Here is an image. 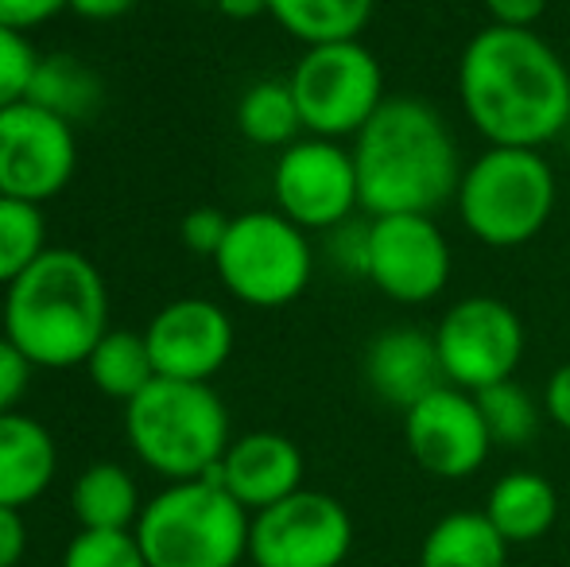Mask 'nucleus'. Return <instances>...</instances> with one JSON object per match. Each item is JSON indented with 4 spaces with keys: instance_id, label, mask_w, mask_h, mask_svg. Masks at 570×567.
Segmentation results:
<instances>
[{
    "instance_id": "1",
    "label": "nucleus",
    "mask_w": 570,
    "mask_h": 567,
    "mask_svg": "<svg viewBox=\"0 0 570 567\" xmlns=\"http://www.w3.org/2000/svg\"><path fill=\"white\" fill-rule=\"evenodd\" d=\"M462 117L493 148H548L570 129V62L532 28L485 23L458 55Z\"/></svg>"
},
{
    "instance_id": "2",
    "label": "nucleus",
    "mask_w": 570,
    "mask_h": 567,
    "mask_svg": "<svg viewBox=\"0 0 570 567\" xmlns=\"http://www.w3.org/2000/svg\"><path fill=\"white\" fill-rule=\"evenodd\" d=\"M361 187V214H439L454 203L462 148L428 98L389 94L373 121L350 140Z\"/></svg>"
},
{
    "instance_id": "3",
    "label": "nucleus",
    "mask_w": 570,
    "mask_h": 567,
    "mask_svg": "<svg viewBox=\"0 0 570 567\" xmlns=\"http://www.w3.org/2000/svg\"><path fill=\"white\" fill-rule=\"evenodd\" d=\"M0 326L36 370H75L109 331V287L86 253L51 245L4 287Z\"/></svg>"
},
{
    "instance_id": "4",
    "label": "nucleus",
    "mask_w": 570,
    "mask_h": 567,
    "mask_svg": "<svg viewBox=\"0 0 570 567\" xmlns=\"http://www.w3.org/2000/svg\"><path fill=\"white\" fill-rule=\"evenodd\" d=\"M559 175L540 148H485L462 167L454 214L485 250H520L556 218Z\"/></svg>"
},
{
    "instance_id": "5",
    "label": "nucleus",
    "mask_w": 570,
    "mask_h": 567,
    "mask_svg": "<svg viewBox=\"0 0 570 567\" xmlns=\"http://www.w3.org/2000/svg\"><path fill=\"white\" fill-rule=\"evenodd\" d=\"M125 436L136 459L171 482L210 478L233 443L218 389L171 378H156L125 404Z\"/></svg>"
},
{
    "instance_id": "6",
    "label": "nucleus",
    "mask_w": 570,
    "mask_h": 567,
    "mask_svg": "<svg viewBox=\"0 0 570 567\" xmlns=\"http://www.w3.org/2000/svg\"><path fill=\"white\" fill-rule=\"evenodd\" d=\"M248 514L218 478L171 482L144 506L136 540L148 567H237L248 560Z\"/></svg>"
},
{
    "instance_id": "7",
    "label": "nucleus",
    "mask_w": 570,
    "mask_h": 567,
    "mask_svg": "<svg viewBox=\"0 0 570 567\" xmlns=\"http://www.w3.org/2000/svg\"><path fill=\"white\" fill-rule=\"evenodd\" d=\"M214 273L237 303L279 311L315 281V245L307 229L279 211H245L229 222Z\"/></svg>"
},
{
    "instance_id": "8",
    "label": "nucleus",
    "mask_w": 570,
    "mask_h": 567,
    "mask_svg": "<svg viewBox=\"0 0 570 567\" xmlns=\"http://www.w3.org/2000/svg\"><path fill=\"white\" fill-rule=\"evenodd\" d=\"M292 94L303 117V133L323 140H353L384 106V67L365 39L303 47L295 59Z\"/></svg>"
},
{
    "instance_id": "9",
    "label": "nucleus",
    "mask_w": 570,
    "mask_h": 567,
    "mask_svg": "<svg viewBox=\"0 0 570 567\" xmlns=\"http://www.w3.org/2000/svg\"><path fill=\"white\" fill-rule=\"evenodd\" d=\"M431 334L446 385L465 393L512 381L528 350L524 319L501 295H462L443 311Z\"/></svg>"
},
{
    "instance_id": "10",
    "label": "nucleus",
    "mask_w": 570,
    "mask_h": 567,
    "mask_svg": "<svg viewBox=\"0 0 570 567\" xmlns=\"http://www.w3.org/2000/svg\"><path fill=\"white\" fill-rule=\"evenodd\" d=\"M272 203L307 234H331L334 226L357 218L361 187L350 144L299 137L284 151H276Z\"/></svg>"
},
{
    "instance_id": "11",
    "label": "nucleus",
    "mask_w": 570,
    "mask_h": 567,
    "mask_svg": "<svg viewBox=\"0 0 570 567\" xmlns=\"http://www.w3.org/2000/svg\"><path fill=\"white\" fill-rule=\"evenodd\" d=\"M353 548V517L334 493L295 490L292 498L253 514V567H342Z\"/></svg>"
},
{
    "instance_id": "12",
    "label": "nucleus",
    "mask_w": 570,
    "mask_h": 567,
    "mask_svg": "<svg viewBox=\"0 0 570 567\" xmlns=\"http://www.w3.org/2000/svg\"><path fill=\"white\" fill-rule=\"evenodd\" d=\"M454 250L435 214H384L368 218V273L384 300L423 307L451 284Z\"/></svg>"
},
{
    "instance_id": "13",
    "label": "nucleus",
    "mask_w": 570,
    "mask_h": 567,
    "mask_svg": "<svg viewBox=\"0 0 570 567\" xmlns=\"http://www.w3.org/2000/svg\"><path fill=\"white\" fill-rule=\"evenodd\" d=\"M78 172V133L36 101L0 114V195L43 206L62 195Z\"/></svg>"
},
{
    "instance_id": "14",
    "label": "nucleus",
    "mask_w": 570,
    "mask_h": 567,
    "mask_svg": "<svg viewBox=\"0 0 570 567\" xmlns=\"http://www.w3.org/2000/svg\"><path fill=\"white\" fill-rule=\"evenodd\" d=\"M404 443L415 467L443 482L473 478L493 454L478 397L454 385H439L404 412Z\"/></svg>"
},
{
    "instance_id": "15",
    "label": "nucleus",
    "mask_w": 570,
    "mask_h": 567,
    "mask_svg": "<svg viewBox=\"0 0 570 567\" xmlns=\"http://www.w3.org/2000/svg\"><path fill=\"white\" fill-rule=\"evenodd\" d=\"M144 339L156 378L203 381V385H210L226 370L237 346L229 311L206 295H179L164 303L144 326Z\"/></svg>"
},
{
    "instance_id": "16",
    "label": "nucleus",
    "mask_w": 570,
    "mask_h": 567,
    "mask_svg": "<svg viewBox=\"0 0 570 567\" xmlns=\"http://www.w3.org/2000/svg\"><path fill=\"white\" fill-rule=\"evenodd\" d=\"M361 373H365L368 393L396 412H407L428 393H435L439 385H446L435 334L407 323L384 326L368 339Z\"/></svg>"
},
{
    "instance_id": "17",
    "label": "nucleus",
    "mask_w": 570,
    "mask_h": 567,
    "mask_svg": "<svg viewBox=\"0 0 570 567\" xmlns=\"http://www.w3.org/2000/svg\"><path fill=\"white\" fill-rule=\"evenodd\" d=\"M303 470H307V462H303L299 443L287 439L284 431L264 428L233 439L226 459L218 462L210 478H218L229 498L240 501L248 514H261V509L303 490Z\"/></svg>"
},
{
    "instance_id": "18",
    "label": "nucleus",
    "mask_w": 570,
    "mask_h": 567,
    "mask_svg": "<svg viewBox=\"0 0 570 567\" xmlns=\"http://www.w3.org/2000/svg\"><path fill=\"white\" fill-rule=\"evenodd\" d=\"M59 470L55 436L23 412L0 417V506L23 509L43 498Z\"/></svg>"
},
{
    "instance_id": "19",
    "label": "nucleus",
    "mask_w": 570,
    "mask_h": 567,
    "mask_svg": "<svg viewBox=\"0 0 570 567\" xmlns=\"http://www.w3.org/2000/svg\"><path fill=\"white\" fill-rule=\"evenodd\" d=\"M481 514L509 545H535L559 521V490L540 470H509L489 486Z\"/></svg>"
},
{
    "instance_id": "20",
    "label": "nucleus",
    "mask_w": 570,
    "mask_h": 567,
    "mask_svg": "<svg viewBox=\"0 0 570 567\" xmlns=\"http://www.w3.org/2000/svg\"><path fill=\"white\" fill-rule=\"evenodd\" d=\"M509 548L481 509H454L428 529L420 567H509Z\"/></svg>"
},
{
    "instance_id": "21",
    "label": "nucleus",
    "mask_w": 570,
    "mask_h": 567,
    "mask_svg": "<svg viewBox=\"0 0 570 567\" xmlns=\"http://www.w3.org/2000/svg\"><path fill=\"white\" fill-rule=\"evenodd\" d=\"M101 98H106V82H101V75L86 59H78L70 51L39 55L28 101L51 109L62 121L82 125L101 109Z\"/></svg>"
},
{
    "instance_id": "22",
    "label": "nucleus",
    "mask_w": 570,
    "mask_h": 567,
    "mask_svg": "<svg viewBox=\"0 0 570 567\" xmlns=\"http://www.w3.org/2000/svg\"><path fill=\"white\" fill-rule=\"evenodd\" d=\"M70 514L78 529H136L144 514L136 478L117 462H94L70 486Z\"/></svg>"
},
{
    "instance_id": "23",
    "label": "nucleus",
    "mask_w": 570,
    "mask_h": 567,
    "mask_svg": "<svg viewBox=\"0 0 570 567\" xmlns=\"http://www.w3.org/2000/svg\"><path fill=\"white\" fill-rule=\"evenodd\" d=\"M376 0H268V16L303 47L361 39L373 23Z\"/></svg>"
},
{
    "instance_id": "24",
    "label": "nucleus",
    "mask_w": 570,
    "mask_h": 567,
    "mask_svg": "<svg viewBox=\"0 0 570 567\" xmlns=\"http://www.w3.org/2000/svg\"><path fill=\"white\" fill-rule=\"evenodd\" d=\"M233 121H237V133L248 144L272 151H284L287 144L307 137L287 78H256L253 86H245L237 109H233Z\"/></svg>"
},
{
    "instance_id": "25",
    "label": "nucleus",
    "mask_w": 570,
    "mask_h": 567,
    "mask_svg": "<svg viewBox=\"0 0 570 567\" xmlns=\"http://www.w3.org/2000/svg\"><path fill=\"white\" fill-rule=\"evenodd\" d=\"M86 373H90L94 389H98L101 397H109V401L128 404L136 393H144V389L156 381V365H151L144 331L109 326L106 339L86 358Z\"/></svg>"
},
{
    "instance_id": "26",
    "label": "nucleus",
    "mask_w": 570,
    "mask_h": 567,
    "mask_svg": "<svg viewBox=\"0 0 570 567\" xmlns=\"http://www.w3.org/2000/svg\"><path fill=\"white\" fill-rule=\"evenodd\" d=\"M481 404V417H485V428L493 436V447H509V451H520L528 447L543 428V401L532 393L528 385H520L517 378L501 381L493 389H481L473 393Z\"/></svg>"
},
{
    "instance_id": "27",
    "label": "nucleus",
    "mask_w": 570,
    "mask_h": 567,
    "mask_svg": "<svg viewBox=\"0 0 570 567\" xmlns=\"http://www.w3.org/2000/svg\"><path fill=\"white\" fill-rule=\"evenodd\" d=\"M47 250L51 245H47L43 206L0 195V287L20 281Z\"/></svg>"
},
{
    "instance_id": "28",
    "label": "nucleus",
    "mask_w": 570,
    "mask_h": 567,
    "mask_svg": "<svg viewBox=\"0 0 570 567\" xmlns=\"http://www.w3.org/2000/svg\"><path fill=\"white\" fill-rule=\"evenodd\" d=\"M62 567H148L132 529H78Z\"/></svg>"
},
{
    "instance_id": "29",
    "label": "nucleus",
    "mask_w": 570,
    "mask_h": 567,
    "mask_svg": "<svg viewBox=\"0 0 570 567\" xmlns=\"http://www.w3.org/2000/svg\"><path fill=\"white\" fill-rule=\"evenodd\" d=\"M36 62L39 51L31 47V39L0 23V114L16 101H28Z\"/></svg>"
},
{
    "instance_id": "30",
    "label": "nucleus",
    "mask_w": 570,
    "mask_h": 567,
    "mask_svg": "<svg viewBox=\"0 0 570 567\" xmlns=\"http://www.w3.org/2000/svg\"><path fill=\"white\" fill-rule=\"evenodd\" d=\"M326 261L350 281H365L368 273V214L350 218L326 234Z\"/></svg>"
},
{
    "instance_id": "31",
    "label": "nucleus",
    "mask_w": 570,
    "mask_h": 567,
    "mask_svg": "<svg viewBox=\"0 0 570 567\" xmlns=\"http://www.w3.org/2000/svg\"><path fill=\"white\" fill-rule=\"evenodd\" d=\"M229 222L233 218L226 211H218V206H195V211L183 214L179 237L195 257L214 261L222 250V242H226V234H229Z\"/></svg>"
},
{
    "instance_id": "32",
    "label": "nucleus",
    "mask_w": 570,
    "mask_h": 567,
    "mask_svg": "<svg viewBox=\"0 0 570 567\" xmlns=\"http://www.w3.org/2000/svg\"><path fill=\"white\" fill-rule=\"evenodd\" d=\"M31 370H36V365L23 358V350L12 346V342L0 334V417H4V412H20V401L31 385Z\"/></svg>"
},
{
    "instance_id": "33",
    "label": "nucleus",
    "mask_w": 570,
    "mask_h": 567,
    "mask_svg": "<svg viewBox=\"0 0 570 567\" xmlns=\"http://www.w3.org/2000/svg\"><path fill=\"white\" fill-rule=\"evenodd\" d=\"M59 12H67V0H0V23L23 36L51 23Z\"/></svg>"
},
{
    "instance_id": "34",
    "label": "nucleus",
    "mask_w": 570,
    "mask_h": 567,
    "mask_svg": "<svg viewBox=\"0 0 570 567\" xmlns=\"http://www.w3.org/2000/svg\"><path fill=\"white\" fill-rule=\"evenodd\" d=\"M485 4L489 23H501V28H532L548 16L551 0H481Z\"/></svg>"
},
{
    "instance_id": "35",
    "label": "nucleus",
    "mask_w": 570,
    "mask_h": 567,
    "mask_svg": "<svg viewBox=\"0 0 570 567\" xmlns=\"http://www.w3.org/2000/svg\"><path fill=\"white\" fill-rule=\"evenodd\" d=\"M540 401H543V417H548L556 428L570 431V358L559 362L556 370H551V378L543 381Z\"/></svg>"
},
{
    "instance_id": "36",
    "label": "nucleus",
    "mask_w": 570,
    "mask_h": 567,
    "mask_svg": "<svg viewBox=\"0 0 570 567\" xmlns=\"http://www.w3.org/2000/svg\"><path fill=\"white\" fill-rule=\"evenodd\" d=\"M28 553V525L12 506H0V567H16Z\"/></svg>"
},
{
    "instance_id": "37",
    "label": "nucleus",
    "mask_w": 570,
    "mask_h": 567,
    "mask_svg": "<svg viewBox=\"0 0 570 567\" xmlns=\"http://www.w3.org/2000/svg\"><path fill=\"white\" fill-rule=\"evenodd\" d=\"M140 0H67V12L82 16V20H94V23H109V20H120L128 16Z\"/></svg>"
},
{
    "instance_id": "38",
    "label": "nucleus",
    "mask_w": 570,
    "mask_h": 567,
    "mask_svg": "<svg viewBox=\"0 0 570 567\" xmlns=\"http://www.w3.org/2000/svg\"><path fill=\"white\" fill-rule=\"evenodd\" d=\"M214 8H218L226 20H237V23L268 16V0H214Z\"/></svg>"
},
{
    "instance_id": "39",
    "label": "nucleus",
    "mask_w": 570,
    "mask_h": 567,
    "mask_svg": "<svg viewBox=\"0 0 570 567\" xmlns=\"http://www.w3.org/2000/svg\"><path fill=\"white\" fill-rule=\"evenodd\" d=\"M175 4H198V0H175Z\"/></svg>"
}]
</instances>
